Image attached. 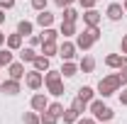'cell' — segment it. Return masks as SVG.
<instances>
[{"instance_id":"obj_24","label":"cell","mask_w":127,"mask_h":124,"mask_svg":"<svg viewBox=\"0 0 127 124\" xmlns=\"http://www.w3.org/2000/svg\"><path fill=\"white\" fill-rule=\"evenodd\" d=\"M78 97L86 100V102H91V100H95V90L91 88V85H81L78 88Z\"/></svg>"},{"instance_id":"obj_8","label":"cell","mask_w":127,"mask_h":124,"mask_svg":"<svg viewBox=\"0 0 127 124\" xmlns=\"http://www.w3.org/2000/svg\"><path fill=\"white\" fill-rule=\"evenodd\" d=\"M0 93L2 95H17L20 93V80H15V78H7V80H0Z\"/></svg>"},{"instance_id":"obj_40","label":"cell","mask_w":127,"mask_h":124,"mask_svg":"<svg viewBox=\"0 0 127 124\" xmlns=\"http://www.w3.org/2000/svg\"><path fill=\"white\" fill-rule=\"evenodd\" d=\"M5 39H7V34H5V32H0V46L5 44Z\"/></svg>"},{"instance_id":"obj_5","label":"cell","mask_w":127,"mask_h":124,"mask_svg":"<svg viewBox=\"0 0 127 124\" xmlns=\"http://www.w3.org/2000/svg\"><path fill=\"white\" fill-rule=\"evenodd\" d=\"M76 51H78L76 41H68V39H64L61 44H59V56H61L64 61H73V59H76Z\"/></svg>"},{"instance_id":"obj_22","label":"cell","mask_w":127,"mask_h":124,"mask_svg":"<svg viewBox=\"0 0 127 124\" xmlns=\"http://www.w3.org/2000/svg\"><path fill=\"white\" fill-rule=\"evenodd\" d=\"M34 59H37V51H34V46L20 49V61H22V63H32Z\"/></svg>"},{"instance_id":"obj_31","label":"cell","mask_w":127,"mask_h":124,"mask_svg":"<svg viewBox=\"0 0 127 124\" xmlns=\"http://www.w3.org/2000/svg\"><path fill=\"white\" fill-rule=\"evenodd\" d=\"M47 2L49 0H32V7H34L37 12H42V10H47Z\"/></svg>"},{"instance_id":"obj_35","label":"cell","mask_w":127,"mask_h":124,"mask_svg":"<svg viewBox=\"0 0 127 124\" xmlns=\"http://www.w3.org/2000/svg\"><path fill=\"white\" fill-rule=\"evenodd\" d=\"M0 7L2 10H12L15 7V0H0Z\"/></svg>"},{"instance_id":"obj_19","label":"cell","mask_w":127,"mask_h":124,"mask_svg":"<svg viewBox=\"0 0 127 124\" xmlns=\"http://www.w3.org/2000/svg\"><path fill=\"white\" fill-rule=\"evenodd\" d=\"M17 32H20L22 37H32V34H34V24H32L30 20H20V22H17Z\"/></svg>"},{"instance_id":"obj_15","label":"cell","mask_w":127,"mask_h":124,"mask_svg":"<svg viewBox=\"0 0 127 124\" xmlns=\"http://www.w3.org/2000/svg\"><path fill=\"white\" fill-rule=\"evenodd\" d=\"M39 54H44V56H59V41H42V51Z\"/></svg>"},{"instance_id":"obj_44","label":"cell","mask_w":127,"mask_h":124,"mask_svg":"<svg viewBox=\"0 0 127 124\" xmlns=\"http://www.w3.org/2000/svg\"><path fill=\"white\" fill-rule=\"evenodd\" d=\"M100 124H110V122H100Z\"/></svg>"},{"instance_id":"obj_39","label":"cell","mask_w":127,"mask_h":124,"mask_svg":"<svg viewBox=\"0 0 127 124\" xmlns=\"http://www.w3.org/2000/svg\"><path fill=\"white\" fill-rule=\"evenodd\" d=\"M120 51H122V54L127 56V34L122 37V41H120Z\"/></svg>"},{"instance_id":"obj_34","label":"cell","mask_w":127,"mask_h":124,"mask_svg":"<svg viewBox=\"0 0 127 124\" xmlns=\"http://www.w3.org/2000/svg\"><path fill=\"white\" fill-rule=\"evenodd\" d=\"M81 2V7H83V10H91V7H95V2H98V0H78Z\"/></svg>"},{"instance_id":"obj_14","label":"cell","mask_w":127,"mask_h":124,"mask_svg":"<svg viewBox=\"0 0 127 124\" xmlns=\"http://www.w3.org/2000/svg\"><path fill=\"white\" fill-rule=\"evenodd\" d=\"M59 34H64V39H68V37H76V34H78V27H76V22H61V27H59Z\"/></svg>"},{"instance_id":"obj_28","label":"cell","mask_w":127,"mask_h":124,"mask_svg":"<svg viewBox=\"0 0 127 124\" xmlns=\"http://www.w3.org/2000/svg\"><path fill=\"white\" fill-rule=\"evenodd\" d=\"M22 122L25 124H42V119H39V112H25V117H22Z\"/></svg>"},{"instance_id":"obj_11","label":"cell","mask_w":127,"mask_h":124,"mask_svg":"<svg viewBox=\"0 0 127 124\" xmlns=\"http://www.w3.org/2000/svg\"><path fill=\"white\" fill-rule=\"evenodd\" d=\"M22 39H25V37H22L20 32H15V34H7V39H5V46L10 49V51H20V49H22Z\"/></svg>"},{"instance_id":"obj_33","label":"cell","mask_w":127,"mask_h":124,"mask_svg":"<svg viewBox=\"0 0 127 124\" xmlns=\"http://www.w3.org/2000/svg\"><path fill=\"white\" fill-rule=\"evenodd\" d=\"M30 46H42V34H32L30 37Z\"/></svg>"},{"instance_id":"obj_29","label":"cell","mask_w":127,"mask_h":124,"mask_svg":"<svg viewBox=\"0 0 127 124\" xmlns=\"http://www.w3.org/2000/svg\"><path fill=\"white\" fill-rule=\"evenodd\" d=\"M71 107L76 109V112H78V114H83V112H86V109H88V102H86V100H81L78 95H76V97H73V102H71Z\"/></svg>"},{"instance_id":"obj_41","label":"cell","mask_w":127,"mask_h":124,"mask_svg":"<svg viewBox=\"0 0 127 124\" xmlns=\"http://www.w3.org/2000/svg\"><path fill=\"white\" fill-rule=\"evenodd\" d=\"M120 68H127V56L125 54H122V66H120ZM120 68H117V71H120Z\"/></svg>"},{"instance_id":"obj_13","label":"cell","mask_w":127,"mask_h":124,"mask_svg":"<svg viewBox=\"0 0 127 124\" xmlns=\"http://www.w3.org/2000/svg\"><path fill=\"white\" fill-rule=\"evenodd\" d=\"M49 66H51V59L49 56H44V54H37V59L32 61V68H37V71H49Z\"/></svg>"},{"instance_id":"obj_30","label":"cell","mask_w":127,"mask_h":124,"mask_svg":"<svg viewBox=\"0 0 127 124\" xmlns=\"http://www.w3.org/2000/svg\"><path fill=\"white\" fill-rule=\"evenodd\" d=\"M49 112H51V114H56V117H59V119H61V114H64V109H66V107H64V105H61V102H49Z\"/></svg>"},{"instance_id":"obj_2","label":"cell","mask_w":127,"mask_h":124,"mask_svg":"<svg viewBox=\"0 0 127 124\" xmlns=\"http://www.w3.org/2000/svg\"><path fill=\"white\" fill-rule=\"evenodd\" d=\"M120 78L117 73H112V76H105L100 78V83H98V95H103V97H112L115 93H120Z\"/></svg>"},{"instance_id":"obj_37","label":"cell","mask_w":127,"mask_h":124,"mask_svg":"<svg viewBox=\"0 0 127 124\" xmlns=\"http://www.w3.org/2000/svg\"><path fill=\"white\" fill-rule=\"evenodd\" d=\"M76 124H98V122H95V117H78Z\"/></svg>"},{"instance_id":"obj_3","label":"cell","mask_w":127,"mask_h":124,"mask_svg":"<svg viewBox=\"0 0 127 124\" xmlns=\"http://www.w3.org/2000/svg\"><path fill=\"white\" fill-rule=\"evenodd\" d=\"M88 109H91V114L95 117V122H110L112 117H115L112 107H108L103 100H91L88 102Z\"/></svg>"},{"instance_id":"obj_6","label":"cell","mask_w":127,"mask_h":124,"mask_svg":"<svg viewBox=\"0 0 127 124\" xmlns=\"http://www.w3.org/2000/svg\"><path fill=\"white\" fill-rule=\"evenodd\" d=\"M81 20H83V24H86V27H98V24H100V20H103V15H100L95 7H91V10H83Z\"/></svg>"},{"instance_id":"obj_32","label":"cell","mask_w":127,"mask_h":124,"mask_svg":"<svg viewBox=\"0 0 127 124\" xmlns=\"http://www.w3.org/2000/svg\"><path fill=\"white\" fill-rule=\"evenodd\" d=\"M117 78H120V85L125 88L127 85V68H120V71H117Z\"/></svg>"},{"instance_id":"obj_10","label":"cell","mask_w":127,"mask_h":124,"mask_svg":"<svg viewBox=\"0 0 127 124\" xmlns=\"http://www.w3.org/2000/svg\"><path fill=\"white\" fill-rule=\"evenodd\" d=\"M25 73H27V71H25V63H22V61H12L10 66H7V76L15 78V80H22Z\"/></svg>"},{"instance_id":"obj_7","label":"cell","mask_w":127,"mask_h":124,"mask_svg":"<svg viewBox=\"0 0 127 124\" xmlns=\"http://www.w3.org/2000/svg\"><path fill=\"white\" fill-rule=\"evenodd\" d=\"M105 17H108L110 22H120V20L125 17V7H122L120 2H110L108 10H105Z\"/></svg>"},{"instance_id":"obj_18","label":"cell","mask_w":127,"mask_h":124,"mask_svg":"<svg viewBox=\"0 0 127 124\" xmlns=\"http://www.w3.org/2000/svg\"><path fill=\"white\" fill-rule=\"evenodd\" d=\"M76 73H78V63L64 61V66H61V76H64V78H73Z\"/></svg>"},{"instance_id":"obj_43","label":"cell","mask_w":127,"mask_h":124,"mask_svg":"<svg viewBox=\"0 0 127 124\" xmlns=\"http://www.w3.org/2000/svg\"><path fill=\"white\" fill-rule=\"evenodd\" d=\"M122 7H125V12H127V0H125V2H122Z\"/></svg>"},{"instance_id":"obj_38","label":"cell","mask_w":127,"mask_h":124,"mask_svg":"<svg viewBox=\"0 0 127 124\" xmlns=\"http://www.w3.org/2000/svg\"><path fill=\"white\" fill-rule=\"evenodd\" d=\"M120 105H125V107H127V85L122 88V93H120Z\"/></svg>"},{"instance_id":"obj_42","label":"cell","mask_w":127,"mask_h":124,"mask_svg":"<svg viewBox=\"0 0 127 124\" xmlns=\"http://www.w3.org/2000/svg\"><path fill=\"white\" fill-rule=\"evenodd\" d=\"M2 22H5V10L0 7V24H2Z\"/></svg>"},{"instance_id":"obj_23","label":"cell","mask_w":127,"mask_h":124,"mask_svg":"<svg viewBox=\"0 0 127 124\" xmlns=\"http://www.w3.org/2000/svg\"><path fill=\"white\" fill-rule=\"evenodd\" d=\"M105 66L108 68H120L122 66V54H108L105 56Z\"/></svg>"},{"instance_id":"obj_1","label":"cell","mask_w":127,"mask_h":124,"mask_svg":"<svg viewBox=\"0 0 127 124\" xmlns=\"http://www.w3.org/2000/svg\"><path fill=\"white\" fill-rule=\"evenodd\" d=\"M98 39H100V29H98V27H86L81 34H76V46H78L81 51H88Z\"/></svg>"},{"instance_id":"obj_26","label":"cell","mask_w":127,"mask_h":124,"mask_svg":"<svg viewBox=\"0 0 127 124\" xmlns=\"http://www.w3.org/2000/svg\"><path fill=\"white\" fill-rule=\"evenodd\" d=\"M42 41H59V29L44 27V32H42Z\"/></svg>"},{"instance_id":"obj_9","label":"cell","mask_w":127,"mask_h":124,"mask_svg":"<svg viewBox=\"0 0 127 124\" xmlns=\"http://www.w3.org/2000/svg\"><path fill=\"white\" fill-rule=\"evenodd\" d=\"M30 107L34 109V112H44V109L49 107L47 95H44V93H34V95H32V100H30Z\"/></svg>"},{"instance_id":"obj_16","label":"cell","mask_w":127,"mask_h":124,"mask_svg":"<svg viewBox=\"0 0 127 124\" xmlns=\"http://www.w3.org/2000/svg\"><path fill=\"white\" fill-rule=\"evenodd\" d=\"M37 24L44 29V27H51L54 24V12H49V10H42L39 15H37Z\"/></svg>"},{"instance_id":"obj_12","label":"cell","mask_w":127,"mask_h":124,"mask_svg":"<svg viewBox=\"0 0 127 124\" xmlns=\"http://www.w3.org/2000/svg\"><path fill=\"white\" fill-rule=\"evenodd\" d=\"M47 90H49V95H54V97H61V95L66 93V88H64V78H56V80L47 83Z\"/></svg>"},{"instance_id":"obj_25","label":"cell","mask_w":127,"mask_h":124,"mask_svg":"<svg viewBox=\"0 0 127 124\" xmlns=\"http://www.w3.org/2000/svg\"><path fill=\"white\" fill-rule=\"evenodd\" d=\"M12 61H15V54H12L10 49H0V68H5V66H10Z\"/></svg>"},{"instance_id":"obj_17","label":"cell","mask_w":127,"mask_h":124,"mask_svg":"<svg viewBox=\"0 0 127 124\" xmlns=\"http://www.w3.org/2000/svg\"><path fill=\"white\" fill-rule=\"evenodd\" d=\"M78 71L81 73H93L95 71V59L93 56H83V59L78 61Z\"/></svg>"},{"instance_id":"obj_27","label":"cell","mask_w":127,"mask_h":124,"mask_svg":"<svg viewBox=\"0 0 127 124\" xmlns=\"http://www.w3.org/2000/svg\"><path fill=\"white\" fill-rule=\"evenodd\" d=\"M39 119H42V124H59V117H56V114H51L49 109L39 112Z\"/></svg>"},{"instance_id":"obj_20","label":"cell","mask_w":127,"mask_h":124,"mask_svg":"<svg viewBox=\"0 0 127 124\" xmlns=\"http://www.w3.org/2000/svg\"><path fill=\"white\" fill-rule=\"evenodd\" d=\"M78 20H81V12H78V10H73L71 5H68V7H64L61 22H78Z\"/></svg>"},{"instance_id":"obj_21","label":"cell","mask_w":127,"mask_h":124,"mask_svg":"<svg viewBox=\"0 0 127 124\" xmlns=\"http://www.w3.org/2000/svg\"><path fill=\"white\" fill-rule=\"evenodd\" d=\"M78 117H81V114L73 107H66V109H64V114H61L64 124H76V122H78Z\"/></svg>"},{"instance_id":"obj_4","label":"cell","mask_w":127,"mask_h":124,"mask_svg":"<svg viewBox=\"0 0 127 124\" xmlns=\"http://www.w3.org/2000/svg\"><path fill=\"white\" fill-rule=\"evenodd\" d=\"M25 83H27V88L30 90H39L42 85H44V73L42 71H37V68H32L25 73Z\"/></svg>"},{"instance_id":"obj_36","label":"cell","mask_w":127,"mask_h":124,"mask_svg":"<svg viewBox=\"0 0 127 124\" xmlns=\"http://www.w3.org/2000/svg\"><path fill=\"white\" fill-rule=\"evenodd\" d=\"M54 2H56V5H59V7H68V5H73V2H78V0H54Z\"/></svg>"}]
</instances>
